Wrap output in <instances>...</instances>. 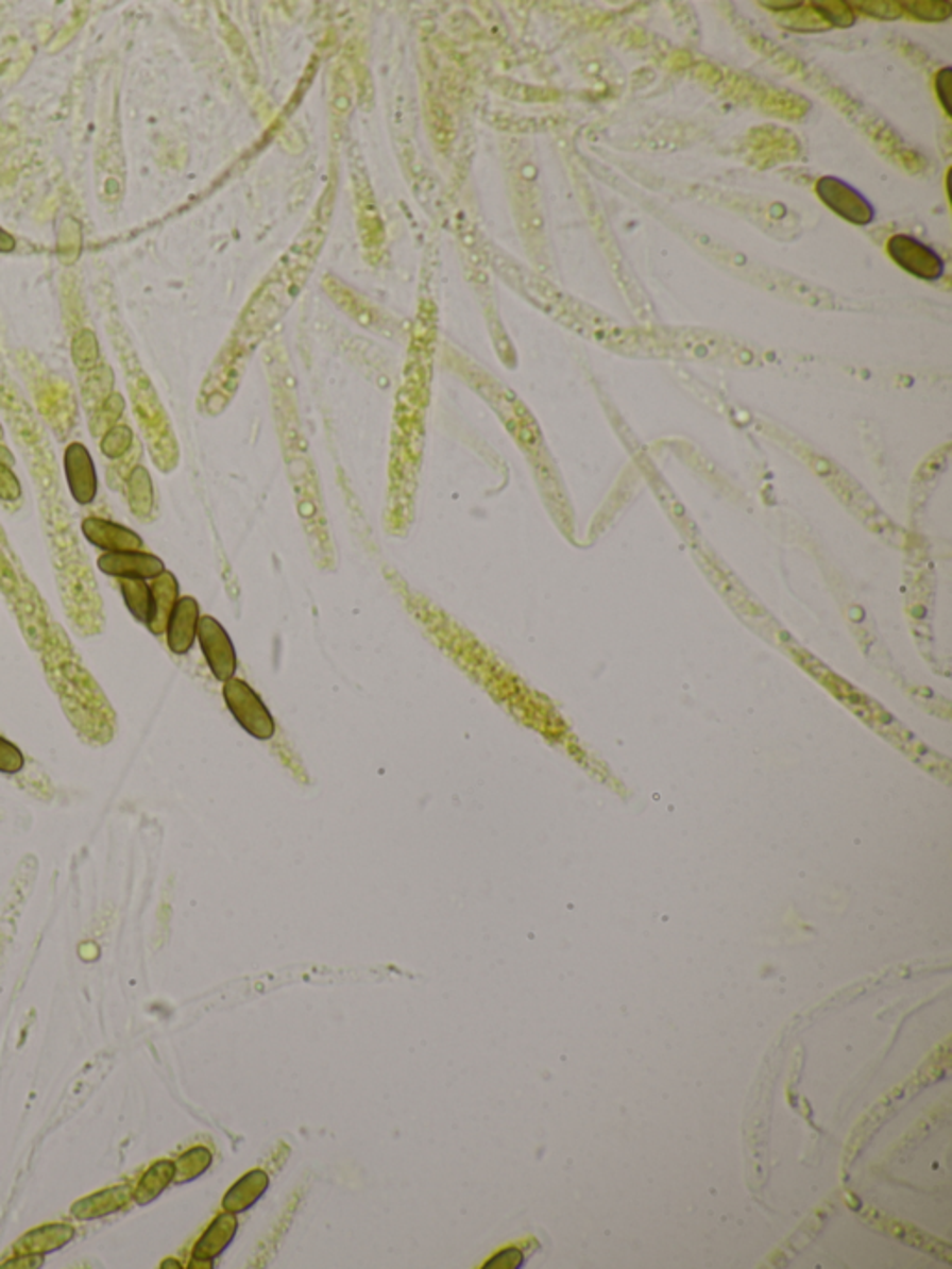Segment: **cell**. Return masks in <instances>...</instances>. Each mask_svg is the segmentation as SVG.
Returning <instances> with one entry per match:
<instances>
[{
    "instance_id": "23",
    "label": "cell",
    "mask_w": 952,
    "mask_h": 1269,
    "mask_svg": "<svg viewBox=\"0 0 952 1269\" xmlns=\"http://www.w3.org/2000/svg\"><path fill=\"white\" fill-rule=\"evenodd\" d=\"M22 486L15 471L0 463V501L15 503L21 500Z\"/></svg>"
},
{
    "instance_id": "3",
    "label": "cell",
    "mask_w": 952,
    "mask_h": 1269,
    "mask_svg": "<svg viewBox=\"0 0 952 1269\" xmlns=\"http://www.w3.org/2000/svg\"><path fill=\"white\" fill-rule=\"evenodd\" d=\"M817 196L828 209L850 224L869 225L874 220V207L854 187L845 181L824 175L817 183Z\"/></svg>"
},
{
    "instance_id": "30",
    "label": "cell",
    "mask_w": 952,
    "mask_h": 1269,
    "mask_svg": "<svg viewBox=\"0 0 952 1269\" xmlns=\"http://www.w3.org/2000/svg\"><path fill=\"white\" fill-rule=\"evenodd\" d=\"M2 438H4V428L0 425V441H2Z\"/></svg>"
},
{
    "instance_id": "7",
    "label": "cell",
    "mask_w": 952,
    "mask_h": 1269,
    "mask_svg": "<svg viewBox=\"0 0 952 1269\" xmlns=\"http://www.w3.org/2000/svg\"><path fill=\"white\" fill-rule=\"evenodd\" d=\"M81 529L89 544L103 553L138 552L143 547L138 532L104 518H86L82 520Z\"/></svg>"
},
{
    "instance_id": "25",
    "label": "cell",
    "mask_w": 952,
    "mask_h": 1269,
    "mask_svg": "<svg viewBox=\"0 0 952 1269\" xmlns=\"http://www.w3.org/2000/svg\"><path fill=\"white\" fill-rule=\"evenodd\" d=\"M521 1262H523V1254H521V1251H517V1249H513V1247H512V1249H506V1251H503V1253H498L497 1256H493V1258H491V1260L488 1262V1264H486V1266H483V1268H486V1269L520 1268Z\"/></svg>"
},
{
    "instance_id": "5",
    "label": "cell",
    "mask_w": 952,
    "mask_h": 1269,
    "mask_svg": "<svg viewBox=\"0 0 952 1269\" xmlns=\"http://www.w3.org/2000/svg\"><path fill=\"white\" fill-rule=\"evenodd\" d=\"M64 473L74 503H79L81 507H88L97 500L99 478L96 462L84 443L73 441L67 445L64 453Z\"/></svg>"
},
{
    "instance_id": "1",
    "label": "cell",
    "mask_w": 952,
    "mask_h": 1269,
    "mask_svg": "<svg viewBox=\"0 0 952 1269\" xmlns=\"http://www.w3.org/2000/svg\"><path fill=\"white\" fill-rule=\"evenodd\" d=\"M223 698H225V704L233 713V717L237 718L238 725L242 726L245 732L253 735L255 740L267 741L274 735V718L248 683L235 680V678L225 681Z\"/></svg>"
},
{
    "instance_id": "19",
    "label": "cell",
    "mask_w": 952,
    "mask_h": 1269,
    "mask_svg": "<svg viewBox=\"0 0 952 1269\" xmlns=\"http://www.w3.org/2000/svg\"><path fill=\"white\" fill-rule=\"evenodd\" d=\"M210 1162H212V1156H210V1152L207 1149H201L200 1147V1149H192L190 1152H186L185 1156L178 1160L177 1167H175L178 1182L200 1177L201 1172H205Z\"/></svg>"
},
{
    "instance_id": "8",
    "label": "cell",
    "mask_w": 952,
    "mask_h": 1269,
    "mask_svg": "<svg viewBox=\"0 0 952 1269\" xmlns=\"http://www.w3.org/2000/svg\"><path fill=\"white\" fill-rule=\"evenodd\" d=\"M200 605L192 596L178 597L175 609L171 612L170 622L166 627L168 648L177 656H185L192 650L198 639V624H200Z\"/></svg>"
},
{
    "instance_id": "18",
    "label": "cell",
    "mask_w": 952,
    "mask_h": 1269,
    "mask_svg": "<svg viewBox=\"0 0 952 1269\" xmlns=\"http://www.w3.org/2000/svg\"><path fill=\"white\" fill-rule=\"evenodd\" d=\"M902 12L906 10L907 14L926 21V23H939V21H947L952 16V6L949 2H934V0H922V2H900Z\"/></svg>"
},
{
    "instance_id": "20",
    "label": "cell",
    "mask_w": 952,
    "mask_h": 1269,
    "mask_svg": "<svg viewBox=\"0 0 952 1269\" xmlns=\"http://www.w3.org/2000/svg\"><path fill=\"white\" fill-rule=\"evenodd\" d=\"M852 9H857L867 16L874 17V19H884V21H892L902 16V9L900 2H891V0H857V2H848Z\"/></svg>"
},
{
    "instance_id": "11",
    "label": "cell",
    "mask_w": 952,
    "mask_h": 1269,
    "mask_svg": "<svg viewBox=\"0 0 952 1269\" xmlns=\"http://www.w3.org/2000/svg\"><path fill=\"white\" fill-rule=\"evenodd\" d=\"M267 1172H248L245 1177L238 1180L237 1184L227 1191L225 1199H223V1208L231 1212V1214L244 1212V1209L250 1208L255 1202L259 1201L260 1195L267 1191Z\"/></svg>"
},
{
    "instance_id": "6",
    "label": "cell",
    "mask_w": 952,
    "mask_h": 1269,
    "mask_svg": "<svg viewBox=\"0 0 952 1269\" xmlns=\"http://www.w3.org/2000/svg\"><path fill=\"white\" fill-rule=\"evenodd\" d=\"M97 568L99 572L108 577H116V579H141V581H151L155 579L156 575L163 574L166 566L163 560L158 559L153 553L141 552H119V553H103L97 559Z\"/></svg>"
},
{
    "instance_id": "16",
    "label": "cell",
    "mask_w": 952,
    "mask_h": 1269,
    "mask_svg": "<svg viewBox=\"0 0 952 1269\" xmlns=\"http://www.w3.org/2000/svg\"><path fill=\"white\" fill-rule=\"evenodd\" d=\"M811 9L817 12L818 16L822 17L826 24H833V27H840V29H848L855 23V14L852 6L843 0H818L813 2Z\"/></svg>"
},
{
    "instance_id": "4",
    "label": "cell",
    "mask_w": 952,
    "mask_h": 1269,
    "mask_svg": "<svg viewBox=\"0 0 952 1269\" xmlns=\"http://www.w3.org/2000/svg\"><path fill=\"white\" fill-rule=\"evenodd\" d=\"M198 641L203 656L207 659L208 669L216 678L220 681L231 680L237 671V656L230 634L223 629L222 624L212 616H201L198 624Z\"/></svg>"
},
{
    "instance_id": "26",
    "label": "cell",
    "mask_w": 952,
    "mask_h": 1269,
    "mask_svg": "<svg viewBox=\"0 0 952 1269\" xmlns=\"http://www.w3.org/2000/svg\"><path fill=\"white\" fill-rule=\"evenodd\" d=\"M951 81H952L951 68H944V69H941V71H939V73H937V77H936L937 98H939V101H941V106H944L945 113H947V116H951V114H952L951 96H949V90H951Z\"/></svg>"
},
{
    "instance_id": "29",
    "label": "cell",
    "mask_w": 952,
    "mask_h": 1269,
    "mask_svg": "<svg viewBox=\"0 0 952 1269\" xmlns=\"http://www.w3.org/2000/svg\"><path fill=\"white\" fill-rule=\"evenodd\" d=\"M0 463L7 466V468H14L15 466L14 453L6 445H2V441H0Z\"/></svg>"
},
{
    "instance_id": "9",
    "label": "cell",
    "mask_w": 952,
    "mask_h": 1269,
    "mask_svg": "<svg viewBox=\"0 0 952 1269\" xmlns=\"http://www.w3.org/2000/svg\"><path fill=\"white\" fill-rule=\"evenodd\" d=\"M151 594H153V614L149 620L148 629L151 633L164 634L171 619V612L178 602V582L175 575L164 570L163 574L151 579Z\"/></svg>"
},
{
    "instance_id": "14",
    "label": "cell",
    "mask_w": 952,
    "mask_h": 1269,
    "mask_svg": "<svg viewBox=\"0 0 952 1269\" xmlns=\"http://www.w3.org/2000/svg\"><path fill=\"white\" fill-rule=\"evenodd\" d=\"M175 1177V1165L170 1162H160L156 1164L151 1171L141 1179L140 1187H138V1201L149 1202L155 1199L156 1195L163 1191L164 1187L170 1184L171 1179Z\"/></svg>"
},
{
    "instance_id": "22",
    "label": "cell",
    "mask_w": 952,
    "mask_h": 1269,
    "mask_svg": "<svg viewBox=\"0 0 952 1269\" xmlns=\"http://www.w3.org/2000/svg\"><path fill=\"white\" fill-rule=\"evenodd\" d=\"M60 232H62L58 233L60 257L64 259L67 250H69L71 252V259H76L79 250H81V230H79V224L73 222V220H66Z\"/></svg>"
},
{
    "instance_id": "13",
    "label": "cell",
    "mask_w": 952,
    "mask_h": 1269,
    "mask_svg": "<svg viewBox=\"0 0 952 1269\" xmlns=\"http://www.w3.org/2000/svg\"><path fill=\"white\" fill-rule=\"evenodd\" d=\"M126 493H129V507L133 510V514L146 518L151 514L153 510V483H151V475L143 466H136L129 480H126Z\"/></svg>"
},
{
    "instance_id": "10",
    "label": "cell",
    "mask_w": 952,
    "mask_h": 1269,
    "mask_svg": "<svg viewBox=\"0 0 952 1269\" xmlns=\"http://www.w3.org/2000/svg\"><path fill=\"white\" fill-rule=\"evenodd\" d=\"M237 1231V1219L233 1214H225L220 1216L212 1224L208 1226V1231L203 1234V1238L198 1241V1246L193 1249V1260L210 1262L215 1256L222 1253L225 1247L230 1246L231 1239L235 1236Z\"/></svg>"
},
{
    "instance_id": "24",
    "label": "cell",
    "mask_w": 952,
    "mask_h": 1269,
    "mask_svg": "<svg viewBox=\"0 0 952 1269\" xmlns=\"http://www.w3.org/2000/svg\"><path fill=\"white\" fill-rule=\"evenodd\" d=\"M123 410H125V401H123V396L118 395V393H112V395L104 401L103 410H101V419H103V423L108 425V428H112L114 423L121 418Z\"/></svg>"
},
{
    "instance_id": "2",
    "label": "cell",
    "mask_w": 952,
    "mask_h": 1269,
    "mask_svg": "<svg viewBox=\"0 0 952 1269\" xmlns=\"http://www.w3.org/2000/svg\"><path fill=\"white\" fill-rule=\"evenodd\" d=\"M887 254L892 261L899 265L900 269L906 270L907 274L919 277V280L936 282L944 276V259L932 248L922 244L921 240L914 239L910 235H902V233L892 235L887 242Z\"/></svg>"
},
{
    "instance_id": "12",
    "label": "cell",
    "mask_w": 952,
    "mask_h": 1269,
    "mask_svg": "<svg viewBox=\"0 0 952 1269\" xmlns=\"http://www.w3.org/2000/svg\"><path fill=\"white\" fill-rule=\"evenodd\" d=\"M119 590H121V597L125 604L126 611L131 612L134 620H138L143 626H148L151 614H153V594H151V585L141 579H121L119 581Z\"/></svg>"
},
{
    "instance_id": "17",
    "label": "cell",
    "mask_w": 952,
    "mask_h": 1269,
    "mask_svg": "<svg viewBox=\"0 0 952 1269\" xmlns=\"http://www.w3.org/2000/svg\"><path fill=\"white\" fill-rule=\"evenodd\" d=\"M133 430L126 425H114L103 434L101 438V453L106 458L118 460L121 456H125L131 447H133Z\"/></svg>"
},
{
    "instance_id": "27",
    "label": "cell",
    "mask_w": 952,
    "mask_h": 1269,
    "mask_svg": "<svg viewBox=\"0 0 952 1269\" xmlns=\"http://www.w3.org/2000/svg\"><path fill=\"white\" fill-rule=\"evenodd\" d=\"M761 4L765 9L772 10V12H796V10L803 9V2H798V0L796 2H787V0L778 2V0H774V2H761Z\"/></svg>"
},
{
    "instance_id": "15",
    "label": "cell",
    "mask_w": 952,
    "mask_h": 1269,
    "mask_svg": "<svg viewBox=\"0 0 952 1269\" xmlns=\"http://www.w3.org/2000/svg\"><path fill=\"white\" fill-rule=\"evenodd\" d=\"M71 356H73L74 366L82 369V371L96 367L97 361H99V341H97L96 334L91 329H81L73 337Z\"/></svg>"
},
{
    "instance_id": "28",
    "label": "cell",
    "mask_w": 952,
    "mask_h": 1269,
    "mask_svg": "<svg viewBox=\"0 0 952 1269\" xmlns=\"http://www.w3.org/2000/svg\"><path fill=\"white\" fill-rule=\"evenodd\" d=\"M15 248H17V240L14 235L0 227V254H10V252H14Z\"/></svg>"
},
{
    "instance_id": "21",
    "label": "cell",
    "mask_w": 952,
    "mask_h": 1269,
    "mask_svg": "<svg viewBox=\"0 0 952 1269\" xmlns=\"http://www.w3.org/2000/svg\"><path fill=\"white\" fill-rule=\"evenodd\" d=\"M24 769V755L15 743L0 735V773L17 775Z\"/></svg>"
}]
</instances>
